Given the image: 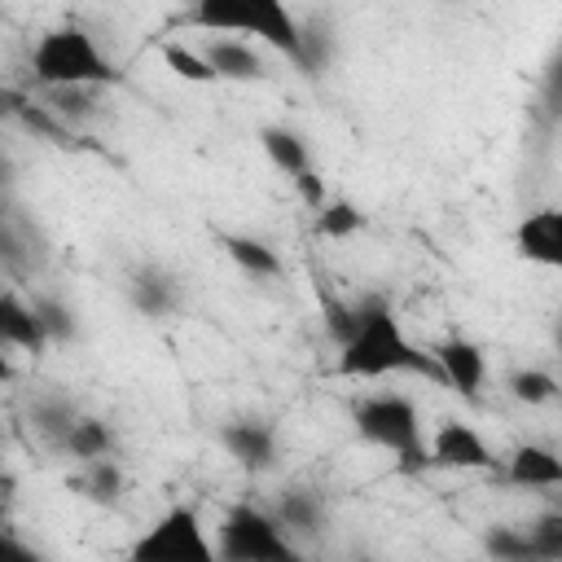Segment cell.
Here are the masks:
<instances>
[{
	"label": "cell",
	"mask_w": 562,
	"mask_h": 562,
	"mask_svg": "<svg viewBox=\"0 0 562 562\" xmlns=\"http://www.w3.org/2000/svg\"><path fill=\"white\" fill-rule=\"evenodd\" d=\"M338 378H391V373H413V378H426V382H439V364L430 351H422L395 307L382 299V294H369L364 303H356V321L347 329V338L338 342V364H334Z\"/></svg>",
	"instance_id": "obj_1"
},
{
	"label": "cell",
	"mask_w": 562,
	"mask_h": 562,
	"mask_svg": "<svg viewBox=\"0 0 562 562\" xmlns=\"http://www.w3.org/2000/svg\"><path fill=\"white\" fill-rule=\"evenodd\" d=\"M180 26L206 31V35H237V40H263L281 57L312 66V40L290 9V0H193Z\"/></svg>",
	"instance_id": "obj_2"
},
{
	"label": "cell",
	"mask_w": 562,
	"mask_h": 562,
	"mask_svg": "<svg viewBox=\"0 0 562 562\" xmlns=\"http://www.w3.org/2000/svg\"><path fill=\"white\" fill-rule=\"evenodd\" d=\"M31 79L40 88H114L123 83V70L114 66V57L97 44L92 31H83L79 22H61L48 26L35 48H31Z\"/></svg>",
	"instance_id": "obj_3"
},
{
	"label": "cell",
	"mask_w": 562,
	"mask_h": 562,
	"mask_svg": "<svg viewBox=\"0 0 562 562\" xmlns=\"http://www.w3.org/2000/svg\"><path fill=\"white\" fill-rule=\"evenodd\" d=\"M351 426L364 443L395 452L404 474H417L430 465L426 452V430H422V413L404 391H369L351 404Z\"/></svg>",
	"instance_id": "obj_4"
},
{
	"label": "cell",
	"mask_w": 562,
	"mask_h": 562,
	"mask_svg": "<svg viewBox=\"0 0 562 562\" xmlns=\"http://www.w3.org/2000/svg\"><path fill=\"white\" fill-rule=\"evenodd\" d=\"M215 558H224V562H294L299 558V544L277 522L272 509H259V505L241 501L220 522Z\"/></svg>",
	"instance_id": "obj_5"
},
{
	"label": "cell",
	"mask_w": 562,
	"mask_h": 562,
	"mask_svg": "<svg viewBox=\"0 0 562 562\" xmlns=\"http://www.w3.org/2000/svg\"><path fill=\"white\" fill-rule=\"evenodd\" d=\"M132 558L136 562H211L215 544L193 505H167L149 522V531L132 544Z\"/></svg>",
	"instance_id": "obj_6"
},
{
	"label": "cell",
	"mask_w": 562,
	"mask_h": 562,
	"mask_svg": "<svg viewBox=\"0 0 562 562\" xmlns=\"http://www.w3.org/2000/svg\"><path fill=\"white\" fill-rule=\"evenodd\" d=\"M220 448L246 470V474H263L277 465V452H281V439H277V426L263 422V417H228L220 426Z\"/></svg>",
	"instance_id": "obj_7"
},
{
	"label": "cell",
	"mask_w": 562,
	"mask_h": 562,
	"mask_svg": "<svg viewBox=\"0 0 562 562\" xmlns=\"http://www.w3.org/2000/svg\"><path fill=\"white\" fill-rule=\"evenodd\" d=\"M426 452H430V465H443V470H496L501 465V457L487 448V439L470 422H439L435 435L426 439Z\"/></svg>",
	"instance_id": "obj_8"
},
{
	"label": "cell",
	"mask_w": 562,
	"mask_h": 562,
	"mask_svg": "<svg viewBox=\"0 0 562 562\" xmlns=\"http://www.w3.org/2000/svg\"><path fill=\"white\" fill-rule=\"evenodd\" d=\"M430 356H435V364H439L443 386H452L461 400L479 404V386H483V378H487V356H483V347L470 342L465 334H448V338H439V342L430 347Z\"/></svg>",
	"instance_id": "obj_9"
},
{
	"label": "cell",
	"mask_w": 562,
	"mask_h": 562,
	"mask_svg": "<svg viewBox=\"0 0 562 562\" xmlns=\"http://www.w3.org/2000/svg\"><path fill=\"white\" fill-rule=\"evenodd\" d=\"M514 250L540 268H558L562 263V211L558 206L527 211L514 228Z\"/></svg>",
	"instance_id": "obj_10"
},
{
	"label": "cell",
	"mask_w": 562,
	"mask_h": 562,
	"mask_svg": "<svg viewBox=\"0 0 562 562\" xmlns=\"http://www.w3.org/2000/svg\"><path fill=\"white\" fill-rule=\"evenodd\" d=\"M202 57H206V66H211L215 83H220V79L255 83V79H263V75H268V70H263V57L255 53V44H250V40H237V35H206Z\"/></svg>",
	"instance_id": "obj_11"
},
{
	"label": "cell",
	"mask_w": 562,
	"mask_h": 562,
	"mask_svg": "<svg viewBox=\"0 0 562 562\" xmlns=\"http://www.w3.org/2000/svg\"><path fill=\"white\" fill-rule=\"evenodd\" d=\"M496 470L514 487H562V457L544 443H518Z\"/></svg>",
	"instance_id": "obj_12"
},
{
	"label": "cell",
	"mask_w": 562,
	"mask_h": 562,
	"mask_svg": "<svg viewBox=\"0 0 562 562\" xmlns=\"http://www.w3.org/2000/svg\"><path fill=\"white\" fill-rule=\"evenodd\" d=\"M0 347H9V351H44L48 347L35 303L18 299L13 290H0Z\"/></svg>",
	"instance_id": "obj_13"
},
{
	"label": "cell",
	"mask_w": 562,
	"mask_h": 562,
	"mask_svg": "<svg viewBox=\"0 0 562 562\" xmlns=\"http://www.w3.org/2000/svg\"><path fill=\"white\" fill-rule=\"evenodd\" d=\"M61 452H70L75 461H97V457H114L119 452V430L105 422V417H92V413H75L70 430L61 435L57 443Z\"/></svg>",
	"instance_id": "obj_14"
},
{
	"label": "cell",
	"mask_w": 562,
	"mask_h": 562,
	"mask_svg": "<svg viewBox=\"0 0 562 562\" xmlns=\"http://www.w3.org/2000/svg\"><path fill=\"white\" fill-rule=\"evenodd\" d=\"M127 299H132L149 321H162V316L176 312L180 285H176V277L162 272V268H140V272H132V281H127Z\"/></svg>",
	"instance_id": "obj_15"
},
{
	"label": "cell",
	"mask_w": 562,
	"mask_h": 562,
	"mask_svg": "<svg viewBox=\"0 0 562 562\" xmlns=\"http://www.w3.org/2000/svg\"><path fill=\"white\" fill-rule=\"evenodd\" d=\"M70 487L83 496V501H97V505H119L123 492H127V474L114 457H97V461H79V474L70 479Z\"/></svg>",
	"instance_id": "obj_16"
},
{
	"label": "cell",
	"mask_w": 562,
	"mask_h": 562,
	"mask_svg": "<svg viewBox=\"0 0 562 562\" xmlns=\"http://www.w3.org/2000/svg\"><path fill=\"white\" fill-rule=\"evenodd\" d=\"M277 522L290 531V536H312L325 527V496L316 487H290L277 496Z\"/></svg>",
	"instance_id": "obj_17"
},
{
	"label": "cell",
	"mask_w": 562,
	"mask_h": 562,
	"mask_svg": "<svg viewBox=\"0 0 562 562\" xmlns=\"http://www.w3.org/2000/svg\"><path fill=\"white\" fill-rule=\"evenodd\" d=\"M259 145H263L268 162H272L281 176H290V180H294L299 171H307V167H312V149H307V140H303L299 132L281 127V123L259 127Z\"/></svg>",
	"instance_id": "obj_18"
},
{
	"label": "cell",
	"mask_w": 562,
	"mask_h": 562,
	"mask_svg": "<svg viewBox=\"0 0 562 562\" xmlns=\"http://www.w3.org/2000/svg\"><path fill=\"white\" fill-rule=\"evenodd\" d=\"M224 250H228V259H233V263H237L246 277L272 281V277H281V272H285L281 255H277L268 241H259V237H241V233H228V237H224Z\"/></svg>",
	"instance_id": "obj_19"
},
{
	"label": "cell",
	"mask_w": 562,
	"mask_h": 562,
	"mask_svg": "<svg viewBox=\"0 0 562 562\" xmlns=\"http://www.w3.org/2000/svg\"><path fill=\"white\" fill-rule=\"evenodd\" d=\"M312 215H316V233L329 237V241H347L351 233H360L369 224V215L351 198H325Z\"/></svg>",
	"instance_id": "obj_20"
},
{
	"label": "cell",
	"mask_w": 562,
	"mask_h": 562,
	"mask_svg": "<svg viewBox=\"0 0 562 562\" xmlns=\"http://www.w3.org/2000/svg\"><path fill=\"white\" fill-rule=\"evenodd\" d=\"M31 422H35V430L57 448L61 435L70 430V422H75V404H70L66 395H40L35 408H31Z\"/></svg>",
	"instance_id": "obj_21"
},
{
	"label": "cell",
	"mask_w": 562,
	"mask_h": 562,
	"mask_svg": "<svg viewBox=\"0 0 562 562\" xmlns=\"http://www.w3.org/2000/svg\"><path fill=\"white\" fill-rule=\"evenodd\" d=\"M483 549H487L496 562H536V549H531L527 527H492V531L483 536Z\"/></svg>",
	"instance_id": "obj_22"
},
{
	"label": "cell",
	"mask_w": 562,
	"mask_h": 562,
	"mask_svg": "<svg viewBox=\"0 0 562 562\" xmlns=\"http://www.w3.org/2000/svg\"><path fill=\"white\" fill-rule=\"evenodd\" d=\"M509 395L518 404H549L558 395V378L549 369H518L509 373Z\"/></svg>",
	"instance_id": "obj_23"
},
{
	"label": "cell",
	"mask_w": 562,
	"mask_h": 562,
	"mask_svg": "<svg viewBox=\"0 0 562 562\" xmlns=\"http://www.w3.org/2000/svg\"><path fill=\"white\" fill-rule=\"evenodd\" d=\"M162 61H167V70H176V75L189 79V83H215V75H211V66H206L202 48H189V44H162Z\"/></svg>",
	"instance_id": "obj_24"
},
{
	"label": "cell",
	"mask_w": 562,
	"mask_h": 562,
	"mask_svg": "<svg viewBox=\"0 0 562 562\" xmlns=\"http://www.w3.org/2000/svg\"><path fill=\"white\" fill-rule=\"evenodd\" d=\"M527 536H531L536 562H562V514H558V509L540 514V518L527 527Z\"/></svg>",
	"instance_id": "obj_25"
},
{
	"label": "cell",
	"mask_w": 562,
	"mask_h": 562,
	"mask_svg": "<svg viewBox=\"0 0 562 562\" xmlns=\"http://www.w3.org/2000/svg\"><path fill=\"white\" fill-rule=\"evenodd\" d=\"M35 312H40V325H44V334H48V342H53V338H66V334L75 329V321H70V312H66L61 303H53V299H35Z\"/></svg>",
	"instance_id": "obj_26"
},
{
	"label": "cell",
	"mask_w": 562,
	"mask_h": 562,
	"mask_svg": "<svg viewBox=\"0 0 562 562\" xmlns=\"http://www.w3.org/2000/svg\"><path fill=\"white\" fill-rule=\"evenodd\" d=\"M290 184H294V193H299V198H303V202H307L312 211H316V206H321V202L329 198V189H325V180H321V171H316V167L299 171V176H294Z\"/></svg>",
	"instance_id": "obj_27"
},
{
	"label": "cell",
	"mask_w": 562,
	"mask_h": 562,
	"mask_svg": "<svg viewBox=\"0 0 562 562\" xmlns=\"http://www.w3.org/2000/svg\"><path fill=\"white\" fill-rule=\"evenodd\" d=\"M40 553L13 536V527H0V562H35Z\"/></svg>",
	"instance_id": "obj_28"
},
{
	"label": "cell",
	"mask_w": 562,
	"mask_h": 562,
	"mask_svg": "<svg viewBox=\"0 0 562 562\" xmlns=\"http://www.w3.org/2000/svg\"><path fill=\"white\" fill-rule=\"evenodd\" d=\"M18 505V479L0 470V527H9V514Z\"/></svg>",
	"instance_id": "obj_29"
},
{
	"label": "cell",
	"mask_w": 562,
	"mask_h": 562,
	"mask_svg": "<svg viewBox=\"0 0 562 562\" xmlns=\"http://www.w3.org/2000/svg\"><path fill=\"white\" fill-rule=\"evenodd\" d=\"M18 378V364L9 360V347H0V382H13Z\"/></svg>",
	"instance_id": "obj_30"
}]
</instances>
